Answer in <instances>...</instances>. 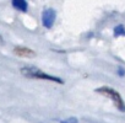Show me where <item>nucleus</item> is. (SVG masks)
I'll list each match as a JSON object with an SVG mask.
<instances>
[{
    "label": "nucleus",
    "mask_w": 125,
    "mask_h": 123,
    "mask_svg": "<svg viewBox=\"0 0 125 123\" xmlns=\"http://www.w3.org/2000/svg\"><path fill=\"white\" fill-rule=\"evenodd\" d=\"M21 74L26 78H32V79H42V80H49V81H54L58 84H64L62 79L58 78V76H53L50 74H47L44 72H42L41 69L36 68V67H23L21 68Z\"/></svg>",
    "instance_id": "1"
},
{
    "label": "nucleus",
    "mask_w": 125,
    "mask_h": 123,
    "mask_svg": "<svg viewBox=\"0 0 125 123\" xmlns=\"http://www.w3.org/2000/svg\"><path fill=\"white\" fill-rule=\"evenodd\" d=\"M94 91L101 94V95H103V96H107L108 98H110L112 102L114 103V106L120 112H125V102H124V100L121 98L120 94L116 90H114L112 87H108V86H101V87L96 89Z\"/></svg>",
    "instance_id": "2"
},
{
    "label": "nucleus",
    "mask_w": 125,
    "mask_h": 123,
    "mask_svg": "<svg viewBox=\"0 0 125 123\" xmlns=\"http://www.w3.org/2000/svg\"><path fill=\"white\" fill-rule=\"evenodd\" d=\"M55 19H56V11L54 9L48 8V9L43 10V12H42V24L45 28H50L54 25Z\"/></svg>",
    "instance_id": "3"
},
{
    "label": "nucleus",
    "mask_w": 125,
    "mask_h": 123,
    "mask_svg": "<svg viewBox=\"0 0 125 123\" xmlns=\"http://www.w3.org/2000/svg\"><path fill=\"white\" fill-rule=\"evenodd\" d=\"M14 53L19 57H23V58H33L36 55V52L27 48V47H23V46H17L14 48Z\"/></svg>",
    "instance_id": "4"
},
{
    "label": "nucleus",
    "mask_w": 125,
    "mask_h": 123,
    "mask_svg": "<svg viewBox=\"0 0 125 123\" xmlns=\"http://www.w3.org/2000/svg\"><path fill=\"white\" fill-rule=\"evenodd\" d=\"M12 6L15 9H17L19 11H22V12H26L28 10V3L25 1V0H12L11 1Z\"/></svg>",
    "instance_id": "5"
},
{
    "label": "nucleus",
    "mask_w": 125,
    "mask_h": 123,
    "mask_svg": "<svg viewBox=\"0 0 125 123\" xmlns=\"http://www.w3.org/2000/svg\"><path fill=\"white\" fill-rule=\"evenodd\" d=\"M114 36L115 37H119V36H125V27L120 24L118 25L115 28H114Z\"/></svg>",
    "instance_id": "6"
},
{
    "label": "nucleus",
    "mask_w": 125,
    "mask_h": 123,
    "mask_svg": "<svg viewBox=\"0 0 125 123\" xmlns=\"http://www.w3.org/2000/svg\"><path fill=\"white\" fill-rule=\"evenodd\" d=\"M77 122H79V119L75 118V117H70L68 119H61L60 121V123H77Z\"/></svg>",
    "instance_id": "7"
},
{
    "label": "nucleus",
    "mask_w": 125,
    "mask_h": 123,
    "mask_svg": "<svg viewBox=\"0 0 125 123\" xmlns=\"http://www.w3.org/2000/svg\"><path fill=\"white\" fill-rule=\"evenodd\" d=\"M118 72H119V75H120V76H123V75L125 74V70H123L121 68H118Z\"/></svg>",
    "instance_id": "8"
},
{
    "label": "nucleus",
    "mask_w": 125,
    "mask_h": 123,
    "mask_svg": "<svg viewBox=\"0 0 125 123\" xmlns=\"http://www.w3.org/2000/svg\"><path fill=\"white\" fill-rule=\"evenodd\" d=\"M3 43H4V39H3L1 36H0V44H3Z\"/></svg>",
    "instance_id": "9"
}]
</instances>
